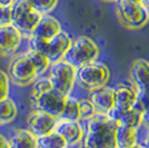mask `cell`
<instances>
[{"instance_id":"cell-1","label":"cell","mask_w":149,"mask_h":148,"mask_svg":"<svg viewBox=\"0 0 149 148\" xmlns=\"http://www.w3.org/2000/svg\"><path fill=\"white\" fill-rule=\"evenodd\" d=\"M117 127L118 123L108 115L96 114L85 123V135L80 148H117Z\"/></svg>"},{"instance_id":"cell-2","label":"cell","mask_w":149,"mask_h":148,"mask_svg":"<svg viewBox=\"0 0 149 148\" xmlns=\"http://www.w3.org/2000/svg\"><path fill=\"white\" fill-rule=\"evenodd\" d=\"M116 9L121 25L128 29L138 30L149 22V7L145 2L117 0Z\"/></svg>"},{"instance_id":"cell-3","label":"cell","mask_w":149,"mask_h":148,"mask_svg":"<svg viewBox=\"0 0 149 148\" xmlns=\"http://www.w3.org/2000/svg\"><path fill=\"white\" fill-rule=\"evenodd\" d=\"M109 79V67L99 60H95L77 68V85L87 91L108 85Z\"/></svg>"},{"instance_id":"cell-4","label":"cell","mask_w":149,"mask_h":148,"mask_svg":"<svg viewBox=\"0 0 149 148\" xmlns=\"http://www.w3.org/2000/svg\"><path fill=\"white\" fill-rule=\"evenodd\" d=\"M42 15L32 7L30 0H16L11 6V24L18 29L24 38L32 35Z\"/></svg>"},{"instance_id":"cell-5","label":"cell","mask_w":149,"mask_h":148,"mask_svg":"<svg viewBox=\"0 0 149 148\" xmlns=\"http://www.w3.org/2000/svg\"><path fill=\"white\" fill-rule=\"evenodd\" d=\"M99 55L100 49L98 45L91 38L80 36L72 39V43L63 59L74 67L79 68L86 64L98 60Z\"/></svg>"},{"instance_id":"cell-6","label":"cell","mask_w":149,"mask_h":148,"mask_svg":"<svg viewBox=\"0 0 149 148\" xmlns=\"http://www.w3.org/2000/svg\"><path fill=\"white\" fill-rule=\"evenodd\" d=\"M48 78L54 89L66 96H70L77 85V68L65 59L51 62L48 70Z\"/></svg>"},{"instance_id":"cell-7","label":"cell","mask_w":149,"mask_h":148,"mask_svg":"<svg viewBox=\"0 0 149 148\" xmlns=\"http://www.w3.org/2000/svg\"><path fill=\"white\" fill-rule=\"evenodd\" d=\"M8 75L11 79V82L21 87L29 86L37 80V69L27 51L18 54L11 59L8 66Z\"/></svg>"},{"instance_id":"cell-8","label":"cell","mask_w":149,"mask_h":148,"mask_svg":"<svg viewBox=\"0 0 149 148\" xmlns=\"http://www.w3.org/2000/svg\"><path fill=\"white\" fill-rule=\"evenodd\" d=\"M68 96L57 91L56 89H50L39 95L31 96V103L33 109L48 112L57 118H60Z\"/></svg>"},{"instance_id":"cell-9","label":"cell","mask_w":149,"mask_h":148,"mask_svg":"<svg viewBox=\"0 0 149 148\" xmlns=\"http://www.w3.org/2000/svg\"><path fill=\"white\" fill-rule=\"evenodd\" d=\"M59 118L50 115L48 112L33 109L27 119L28 129L36 137H40L54 131Z\"/></svg>"},{"instance_id":"cell-10","label":"cell","mask_w":149,"mask_h":148,"mask_svg":"<svg viewBox=\"0 0 149 148\" xmlns=\"http://www.w3.org/2000/svg\"><path fill=\"white\" fill-rule=\"evenodd\" d=\"M89 93L88 98L93 103L97 114L108 115L115 107V88L108 85L93 89Z\"/></svg>"},{"instance_id":"cell-11","label":"cell","mask_w":149,"mask_h":148,"mask_svg":"<svg viewBox=\"0 0 149 148\" xmlns=\"http://www.w3.org/2000/svg\"><path fill=\"white\" fill-rule=\"evenodd\" d=\"M55 131L61 135L69 147H71L81 144L85 135V126H82L80 120H67L59 118Z\"/></svg>"},{"instance_id":"cell-12","label":"cell","mask_w":149,"mask_h":148,"mask_svg":"<svg viewBox=\"0 0 149 148\" xmlns=\"http://www.w3.org/2000/svg\"><path fill=\"white\" fill-rule=\"evenodd\" d=\"M24 36L13 25L0 26V55L10 56L15 54L22 43Z\"/></svg>"},{"instance_id":"cell-13","label":"cell","mask_w":149,"mask_h":148,"mask_svg":"<svg viewBox=\"0 0 149 148\" xmlns=\"http://www.w3.org/2000/svg\"><path fill=\"white\" fill-rule=\"evenodd\" d=\"M115 88V108L118 110H129L136 106L137 89L132 84H118Z\"/></svg>"},{"instance_id":"cell-14","label":"cell","mask_w":149,"mask_h":148,"mask_svg":"<svg viewBox=\"0 0 149 148\" xmlns=\"http://www.w3.org/2000/svg\"><path fill=\"white\" fill-rule=\"evenodd\" d=\"M71 43H72L71 37L69 36L68 32L63 30H61L55 37L48 40V46H49L48 58L50 61L56 62L62 60L65 58L66 52L68 51Z\"/></svg>"},{"instance_id":"cell-15","label":"cell","mask_w":149,"mask_h":148,"mask_svg":"<svg viewBox=\"0 0 149 148\" xmlns=\"http://www.w3.org/2000/svg\"><path fill=\"white\" fill-rule=\"evenodd\" d=\"M130 82L137 90H149V61L146 59H136L131 64Z\"/></svg>"},{"instance_id":"cell-16","label":"cell","mask_w":149,"mask_h":148,"mask_svg":"<svg viewBox=\"0 0 149 148\" xmlns=\"http://www.w3.org/2000/svg\"><path fill=\"white\" fill-rule=\"evenodd\" d=\"M108 116L117 121L118 125L131 127V128H140L143 125V111L136 107L129 110H118L115 107L109 111Z\"/></svg>"},{"instance_id":"cell-17","label":"cell","mask_w":149,"mask_h":148,"mask_svg":"<svg viewBox=\"0 0 149 148\" xmlns=\"http://www.w3.org/2000/svg\"><path fill=\"white\" fill-rule=\"evenodd\" d=\"M61 30V25L58 19L50 15H44L40 21L38 22V25L36 26L31 36L41 38L45 40H50Z\"/></svg>"},{"instance_id":"cell-18","label":"cell","mask_w":149,"mask_h":148,"mask_svg":"<svg viewBox=\"0 0 149 148\" xmlns=\"http://www.w3.org/2000/svg\"><path fill=\"white\" fill-rule=\"evenodd\" d=\"M139 128L118 125L116 131L117 148H131L139 144Z\"/></svg>"},{"instance_id":"cell-19","label":"cell","mask_w":149,"mask_h":148,"mask_svg":"<svg viewBox=\"0 0 149 148\" xmlns=\"http://www.w3.org/2000/svg\"><path fill=\"white\" fill-rule=\"evenodd\" d=\"M10 148H38L37 137L29 129H17L8 138Z\"/></svg>"},{"instance_id":"cell-20","label":"cell","mask_w":149,"mask_h":148,"mask_svg":"<svg viewBox=\"0 0 149 148\" xmlns=\"http://www.w3.org/2000/svg\"><path fill=\"white\" fill-rule=\"evenodd\" d=\"M38 148H68V144L61 135L57 131H51L49 134L37 137Z\"/></svg>"},{"instance_id":"cell-21","label":"cell","mask_w":149,"mask_h":148,"mask_svg":"<svg viewBox=\"0 0 149 148\" xmlns=\"http://www.w3.org/2000/svg\"><path fill=\"white\" fill-rule=\"evenodd\" d=\"M17 115V107L9 97L0 100V124L11 123Z\"/></svg>"},{"instance_id":"cell-22","label":"cell","mask_w":149,"mask_h":148,"mask_svg":"<svg viewBox=\"0 0 149 148\" xmlns=\"http://www.w3.org/2000/svg\"><path fill=\"white\" fill-rule=\"evenodd\" d=\"M27 54L30 57L31 61L33 62L35 67L37 69V74L38 77H42L48 70H49V67L51 65V61L49 60V58L47 56L42 55V54H39V52H36L33 50L27 49Z\"/></svg>"},{"instance_id":"cell-23","label":"cell","mask_w":149,"mask_h":148,"mask_svg":"<svg viewBox=\"0 0 149 148\" xmlns=\"http://www.w3.org/2000/svg\"><path fill=\"white\" fill-rule=\"evenodd\" d=\"M60 118L67 120H80V112H79V99L74 96H68L66 105L63 108Z\"/></svg>"},{"instance_id":"cell-24","label":"cell","mask_w":149,"mask_h":148,"mask_svg":"<svg viewBox=\"0 0 149 148\" xmlns=\"http://www.w3.org/2000/svg\"><path fill=\"white\" fill-rule=\"evenodd\" d=\"M79 112H80V121L86 123L97 114L93 103L89 98L79 99Z\"/></svg>"},{"instance_id":"cell-25","label":"cell","mask_w":149,"mask_h":148,"mask_svg":"<svg viewBox=\"0 0 149 148\" xmlns=\"http://www.w3.org/2000/svg\"><path fill=\"white\" fill-rule=\"evenodd\" d=\"M28 40V49L33 50L36 52L42 54V55L48 57V51H49V46H48V40H45L41 38L30 36L27 38Z\"/></svg>"},{"instance_id":"cell-26","label":"cell","mask_w":149,"mask_h":148,"mask_svg":"<svg viewBox=\"0 0 149 148\" xmlns=\"http://www.w3.org/2000/svg\"><path fill=\"white\" fill-rule=\"evenodd\" d=\"M32 7L44 15H49L58 5V0H30Z\"/></svg>"},{"instance_id":"cell-27","label":"cell","mask_w":149,"mask_h":148,"mask_svg":"<svg viewBox=\"0 0 149 148\" xmlns=\"http://www.w3.org/2000/svg\"><path fill=\"white\" fill-rule=\"evenodd\" d=\"M50 89H52V85L50 82L48 77H39L37 80L32 84V91H31V96L35 95H39L45 91H48Z\"/></svg>"},{"instance_id":"cell-28","label":"cell","mask_w":149,"mask_h":148,"mask_svg":"<svg viewBox=\"0 0 149 148\" xmlns=\"http://www.w3.org/2000/svg\"><path fill=\"white\" fill-rule=\"evenodd\" d=\"M10 86H11V79L8 73L0 69V100L9 97Z\"/></svg>"},{"instance_id":"cell-29","label":"cell","mask_w":149,"mask_h":148,"mask_svg":"<svg viewBox=\"0 0 149 148\" xmlns=\"http://www.w3.org/2000/svg\"><path fill=\"white\" fill-rule=\"evenodd\" d=\"M136 108L143 111L149 107V90H137Z\"/></svg>"},{"instance_id":"cell-30","label":"cell","mask_w":149,"mask_h":148,"mask_svg":"<svg viewBox=\"0 0 149 148\" xmlns=\"http://www.w3.org/2000/svg\"><path fill=\"white\" fill-rule=\"evenodd\" d=\"M11 24V7L0 6V26Z\"/></svg>"},{"instance_id":"cell-31","label":"cell","mask_w":149,"mask_h":148,"mask_svg":"<svg viewBox=\"0 0 149 148\" xmlns=\"http://www.w3.org/2000/svg\"><path fill=\"white\" fill-rule=\"evenodd\" d=\"M139 142L143 145H149V129L143 128V126L139 128Z\"/></svg>"},{"instance_id":"cell-32","label":"cell","mask_w":149,"mask_h":148,"mask_svg":"<svg viewBox=\"0 0 149 148\" xmlns=\"http://www.w3.org/2000/svg\"><path fill=\"white\" fill-rule=\"evenodd\" d=\"M143 128L149 129V107L143 111Z\"/></svg>"},{"instance_id":"cell-33","label":"cell","mask_w":149,"mask_h":148,"mask_svg":"<svg viewBox=\"0 0 149 148\" xmlns=\"http://www.w3.org/2000/svg\"><path fill=\"white\" fill-rule=\"evenodd\" d=\"M0 148H10L9 140L3 135L0 134Z\"/></svg>"},{"instance_id":"cell-34","label":"cell","mask_w":149,"mask_h":148,"mask_svg":"<svg viewBox=\"0 0 149 148\" xmlns=\"http://www.w3.org/2000/svg\"><path fill=\"white\" fill-rule=\"evenodd\" d=\"M16 0H0V6L3 7H11L15 3Z\"/></svg>"},{"instance_id":"cell-35","label":"cell","mask_w":149,"mask_h":148,"mask_svg":"<svg viewBox=\"0 0 149 148\" xmlns=\"http://www.w3.org/2000/svg\"><path fill=\"white\" fill-rule=\"evenodd\" d=\"M129 1H132V2H145V0H129Z\"/></svg>"},{"instance_id":"cell-36","label":"cell","mask_w":149,"mask_h":148,"mask_svg":"<svg viewBox=\"0 0 149 148\" xmlns=\"http://www.w3.org/2000/svg\"><path fill=\"white\" fill-rule=\"evenodd\" d=\"M101 1H105V2H116L117 0H101Z\"/></svg>"},{"instance_id":"cell-37","label":"cell","mask_w":149,"mask_h":148,"mask_svg":"<svg viewBox=\"0 0 149 148\" xmlns=\"http://www.w3.org/2000/svg\"><path fill=\"white\" fill-rule=\"evenodd\" d=\"M131 148H141V144L139 142L138 145H136V146H134V147H131Z\"/></svg>"},{"instance_id":"cell-38","label":"cell","mask_w":149,"mask_h":148,"mask_svg":"<svg viewBox=\"0 0 149 148\" xmlns=\"http://www.w3.org/2000/svg\"><path fill=\"white\" fill-rule=\"evenodd\" d=\"M141 148H149V145H143L141 144Z\"/></svg>"},{"instance_id":"cell-39","label":"cell","mask_w":149,"mask_h":148,"mask_svg":"<svg viewBox=\"0 0 149 148\" xmlns=\"http://www.w3.org/2000/svg\"><path fill=\"white\" fill-rule=\"evenodd\" d=\"M145 3H146V5L149 7V0H145Z\"/></svg>"}]
</instances>
